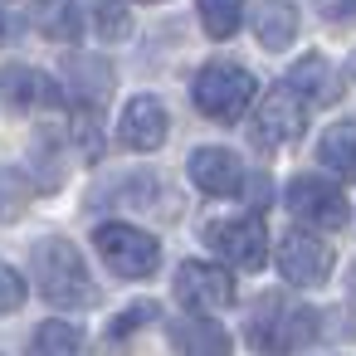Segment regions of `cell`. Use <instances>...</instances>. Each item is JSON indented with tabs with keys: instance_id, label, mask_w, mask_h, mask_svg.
<instances>
[{
	"instance_id": "7",
	"label": "cell",
	"mask_w": 356,
	"mask_h": 356,
	"mask_svg": "<svg viewBox=\"0 0 356 356\" xmlns=\"http://www.w3.org/2000/svg\"><path fill=\"white\" fill-rule=\"evenodd\" d=\"M283 205H288L302 225H312V229H341V225L351 220L346 195H341L332 181H322V176H293L288 191H283Z\"/></svg>"
},
{
	"instance_id": "24",
	"label": "cell",
	"mask_w": 356,
	"mask_h": 356,
	"mask_svg": "<svg viewBox=\"0 0 356 356\" xmlns=\"http://www.w3.org/2000/svg\"><path fill=\"white\" fill-rule=\"evenodd\" d=\"M156 317V302H132V312H122L113 327H108V337H127V332H137L142 322H152Z\"/></svg>"
},
{
	"instance_id": "18",
	"label": "cell",
	"mask_w": 356,
	"mask_h": 356,
	"mask_svg": "<svg viewBox=\"0 0 356 356\" xmlns=\"http://www.w3.org/2000/svg\"><path fill=\"white\" fill-rule=\"evenodd\" d=\"M317 161H322L332 176L356 181V127H351V122L327 127V132H322V142H317Z\"/></svg>"
},
{
	"instance_id": "11",
	"label": "cell",
	"mask_w": 356,
	"mask_h": 356,
	"mask_svg": "<svg viewBox=\"0 0 356 356\" xmlns=\"http://www.w3.org/2000/svg\"><path fill=\"white\" fill-rule=\"evenodd\" d=\"M166 127H171V118H166L161 98L137 93V98L122 108V118H118V142H122L127 152H156V147L166 142Z\"/></svg>"
},
{
	"instance_id": "8",
	"label": "cell",
	"mask_w": 356,
	"mask_h": 356,
	"mask_svg": "<svg viewBox=\"0 0 356 356\" xmlns=\"http://www.w3.org/2000/svg\"><path fill=\"white\" fill-rule=\"evenodd\" d=\"M332 244L312 229H288L283 244H278V273L293 283V288H322L332 278Z\"/></svg>"
},
{
	"instance_id": "25",
	"label": "cell",
	"mask_w": 356,
	"mask_h": 356,
	"mask_svg": "<svg viewBox=\"0 0 356 356\" xmlns=\"http://www.w3.org/2000/svg\"><path fill=\"white\" fill-rule=\"evenodd\" d=\"M322 20H356V6H322Z\"/></svg>"
},
{
	"instance_id": "14",
	"label": "cell",
	"mask_w": 356,
	"mask_h": 356,
	"mask_svg": "<svg viewBox=\"0 0 356 356\" xmlns=\"http://www.w3.org/2000/svg\"><path fill=\"white\" fill-rule=\"evenodd\" d=\"M0 98H6L10 108H40V103H54L59 98V88L40 74V69H30V64H6L0 69Z\"/></svg>"
},
{
	"instance_id": "2",
	"label": "cell",
	"mask_w": 356,
	"mask_h": 356,
	"mask_svg": "<svg viewBox=\"0 0 356 356\" xmlns=\"http://www.w3.org/2000/svg\"><path fill=\"white\" fill-rule=\"evenodd\" d=\"M35 283H40V293H44L54 307H88V302L98 298L83 254H79L69 239H59V234L35 244Z\"/></svg>"
},
{
	"instance_id": "3",
	"label": "cell",
	"mask_w": 356,
	"mask_h": 356,
	"mask_svg": "<svg viewBox=\"0 0 356 356\" xmlns=\"http://www.w3.org/2000/svg\"><path fill=\"white\" fill-rule=\"evenodd\" d=\"M254 93H259L254 74H249V69H239V64H229V59H210V64L195 74V83H191L195 108H200L210 122H225V127H229V122H239V118L249 113Z\"/></svg>"
},
{
	"instance_id": "15",
	"label": "cell",
	"mask_w": 356,
	"mask_h": 356,
	"mask_svg": "<svg viewBox=\"0 0 356 356\" xmlns=\"http://www.w3.org/2000/svg\"><path fill=\"white\" fill-rule=\"evenodd\" d=\"M288 88L302 98V103H337L341 98V83L332 74V64L322 54H302L293 69H288Z\"/></svg>"
},
{
	"instance_id": "13",
	"label": "cell",
	"mask_w": 356,
	"mask_h": 356,
	"mask_svg": "<svg viewBox=\"0 0 356 356\" xmlns=\"http://www.w3.org/2000/svg\"><path fill=\"white\" fill-rule=\"evenodd\" d=\"M171 341L181 356H234L229 346V332L215 322V317H181L171 327Z\"/></svg>"
},
{
	"instance_id": "12",
	"label": "cell",
	"mask_w": 356,
	"mask_h": 356,
	"mask_svg": "<svg viewBox=\"0 0 356 356\" xmlns=\"http://www.w3.org/2000/svg\"><path fill=\"white\" fill-rule=\"evenodd\" d=\"M64 88L79 113H98L113 98V69L98 54H69L64 59Z\"/></svg>"
},
{
	"instance_id": "27",
	"label": "cell",
	"mask_w": 356,
	"mask_h": 356,
	"mask_svg": "<svg viewBox=\"0 0 356 356\" xmlns=\"http://www.w3.org/2000/svg\"><path fill=\"white\" fill-rule=\"evenodd\" d=\"M0 25H6V20H0Z\"/></svg>"
},
{
	"instance_id": "5",
	"label": "cell",
	"mask_w": 356,
	"mask_h": 356,
	"mask_svg": "<svg viewBox=\"0 0 356 356\" xmlns=\"http://www.w3.org/2000/svg\"><path fill=\"white\" fill-rule=\"evenodd\" d=\"M200 239L225 259V264H234V268H249V273H259L264 268V259H268V229H264V220L259 215H215V220H205L200 225Z\"/></svg>"
},
{
	"instance_id": "23",
	"label": "cell",
	"mask_w": 356,
	"mask_h": 356,
	"mask_svg": "<svg viewBox=\"0 0 356 356\" xmlns=\"http://www.w3.org/2000/svg\"><path fill=\"white\" fill-rule=\"evenodd\" d=\"M20 307H25V278L10 264H0V312H20Z\"/></svg>"
},
{
	"instance_id": "6",
	"label": "cell",
	"mask_w": 356,
	"mask_h": 356,
	"mask_svg": "<svg viewBox=\"0 0 356 356\" xmlns=\"http://www.w3.org/2000/svg\"><path fill=\"white\" fill-rule=\"evenodd\" d=\"M176 302L181 307H191V317H210V312H220V307H229L234 302V278H229V268H220V264H205V259H186L181 268H176Z\"/></svg>"
},
{
	"instance_id": "17",
	"label": "cell",
	"mask_w": 356,
	"mask_h": 356,
	"mask_svg": "<svg viewBox=\"0 0 356 356\" xmlns=\"http://www.w3.org/2000/svg\"><path fill=\"white\" fill-rule=\"evenodd\" d=\"M30 356H88V337H83L74 322L49 317V322L35 327V337H30Z\"/></svg>"
},
{
	"instance_id": "16",
	"label": "cell",
	"mask_w": 356,
	"mask_h": 356,
	"mask_svg": "<svg viewBox=\"0 0 356 356\" xmlns=\"http://www.w3.org/2000/svg\"><path fill=\"white\" fill-rule=\"evenodd\" d=\"M254 30H259V44L268 54L288 49L298 40V6H288V0H273V6H254Z\"/></svg>"
},
{
	"instance_id": "4",
	"label": "cell",
	"mask_w": 356,
	"mask_h": 356,
	"mask_svg": "<svg viewBox=\"0 0 356 356\" xmlns=\"http://www.w3.org/2000/svg\"><path fill=\"white\" fill-rule=\"evenodd\" d=\"M93 249L103 254V264L118 273V278H152L161 268V244L156 234L127 225V220H103L93 229Z\"/></svg>"
},
{
	"instance_id": "21",
	"label": "cell",
	"mask_w": 356,
	"mask_h": 356,
	"mask_svg": "<svg viewBox=\"0 0 356 356\" xmlns=\"http://www.w3.org/2000/svg\"><path fill=\"white\" fill-rule=\"evenodd\" d=\"M83 20L98 30V40H108V44H118V40H127L132 35V10H122V6H93V10H83Z\"/></svg>"
},
{
	"instance_id": "10",
	"label": "cell",
	"mask_w": 356,
	"mask_h": 356,
	"mask_svg": "<svg viewBox=\"0 0 356 356\" xmlns=\"http://www.w3.org/2000/svg\"><path fill=\"white\" fill-rule=\"evenodd\" d=\"M191 181L210 195V200H229V195H244V161L229 152V147H195L191 161H186Z\"/></svg>"
},
{
	"instance_id": "20",
	"label": "cell",
	"mask_w": 356,
	"mask_h": 356,
	"mask_svg": "<svg viewBox=\"0 0 356 356\" xmlns=\"http://www.w3.org/2000/svg\"><path fill=\"white\" fill-rule=\"evenodd\" d=\"M200 25H205L210 40H229L244 25V6H239V0H205V6H200Z\"/></svg>"
},
{
	"instance_id": "9",
	"label": "cell",
	"mask_w": 356,
	"mask_h": 356,
	"mask_svg": "<svg viewBox=\"0 0 356 356\" xmlns=\"http://www.w3.org/2000/svg\"><path fill=\"white\" fill-rule=\"evenodd\" d=\"M302 132H307V103L288 83L268 88L264 103H259V113H254V137L264 147H293Z\"/></svg>"
},
{
	"instance_id": "22",
	"label": "cell",
	"mask_w": 356,
	"mask_h": 356,
	"mask_svg": "<svg viewBox=\"0 0 356 356\" xmlns=\"http://www.w3.org/2000/svg\"><path fill=\"white\" fill-rule=\"evenodd\" d=\"M44 30H49V40H79V35H83V10H79V6H54V10H44Z\"/></svg>"
},
{
	"instance_id": "19",
	"label": "cell",
	"mask_w": 356,
	"mask_h": 356,
	"mask_svg": "<svg viewBox=\"0 0 356 356\" xmlns=\"http://www.w3.org/2000/svg\"><path fill=\"white\" fill-rule=\"evenodd\" d=\"M30 200H35L30 176L15 171V166H0V225H6V220H20V215L30 210Z\"/></svg>"
},
{
	"instance_id": "1",
	"label": "cell",
	"mask_w": 356,
	"mask_h": 356,
	"mask_svg": "<svg viewBox=\"0 0 356 356\" xmlns=\"http://www.w3.org/2000/svg\"><path fill=\"white\" fill-rule=\"evenodd\" d=\"M317 312L288 293H264L244 317V337L259 356H298L317 341Z\"/></svg>"
},
{
	"instance_id": "26",
	"label": "cell",
	"mask_w": 356,
	"mask_h": 356,
	"mask_svg": "<svg viewBox=\"0 0 356 356\" xmlns=\"http://www.w3.org/2000/svg\"><path fill=\"white\" fill-rule=\"evenodd\" d=\"M346 69H351V79H356V54H351V64H346Z\"/></svg>"
}]
</instances>
